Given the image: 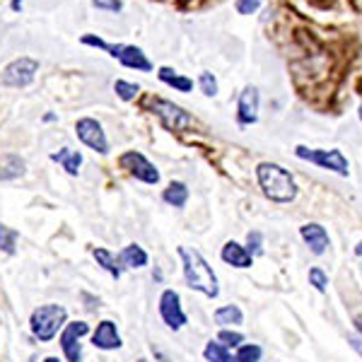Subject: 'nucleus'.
I'll list each match as a JSON object with an SVG mask.
<instances>
[{
    "label": "nucleus",
    "instance_id": "10",
    "mask_svg": "<svg viewBox=\"0 0 362 362\" xmlns=\"http://www.w3.org/2000/svg\"><path fill=\"white\" fill-rule=\"evenodd\" d=\"M109 54L116 61H121L126 68H133V70H143V73H150L153 70V63L150 58L145 56V51L140 46H133V44H109Z\"/></svg>",
    "mask_w": 362,
    "mask_h": 362
},
{
    "label": "nucleus",
    "instance_id": "37",
    "mask_svg": "<svg viewBox=\"0 0 362 362\" xmlns=\"http://www.w3.org/2000/svg\"><path fill=\"white\" fill-rule=\"evenodd\" d=\"M355 254H358V256H362V242L358 244V249H355Z\"/></svg>",
    "mask_w": 362,
    "mask_h": 362
},
{
    "label": "nucleus",
    "instance_id": "9",
    "mask_svg": "<svg viewBox=\"0 0 362 362\" xmlns=\"http://www.w3.org/2000/svg\"><path fill=\"white\" fill-rule=\"evenodd\" d=\"M75 133H78V138L83 140L87 148L95 150V153H99V155L109 153L107 133H104V128H102V124H99L97 119H90V116L80 119L78 124H75Z\"/></svg>",
    "mask_w": 362,
    "mask_h": 362
},
{
    "label": "nucleus",
    "instance_id": "5",
    "mask_svg": "<svg viewBox=\"0 0 362 362\" xmlns=\"http://www.w3.org/2000/svg\"><path fill=\"white\" fill-rule=\"evenodd\" d=\"M295 155L300 157V160L319 165L321 169H329V172L341 174V177H348V172H350V165L341 150H312V148H305V145H297Z\"/></svg>",
    "mask_w": 362,
    "mask_h": 362
},
{
    "label": "nucleus",
    "instance_id": "27",
    "mask_svg": "<svg viewBox=\"0 0 362 362\" xmlns=\"http://www.w3.org/2000/svg\"><path fill=\"white\" fill-rule=\"evenodd\" d=\"M198 87L206 97H215L218 95V80H215L213 73H201L198 75Z\"/></svg>",
    "mask_w": 362,
    "mask_h": 362
},
{
    "label": "nucleus",
    "instance_id": "17",
    "mask_svg": "<svg viewBox=\"0 0 362 362\" xmlns=\"http://www.w3.org/2000/svg\"><path fill=\"white\" fill-rule=\"evenodd\" d=\"M51 160L58 162V165L66 169L70 177H78V174H80V167H83V153H80V150L63 148V150H58V153L51 155Z\"/></svg>",
    "mask_w": 362,
    "mask_h": 362
},
{
    "label": "nucleus",
    "instance_id": "40",
    "mask_svg": "<svg viewBox=\"0 0 362 362\" xmlns=\"http://www.w3.org/2000/svg\"><path fill=\"white\" fill-rule=\"evenodd\" d=\"M138 362H148V360H145V358H140V360H138Z\"/></svg>",
    "mask_w": 362,
    "mask_h": 362
},
{
    "label": "nucleus",
    "instance_id": "24",
    "mask_svg": "<svg viewBox=\"0 0 362 362\" xmlns=\"http://www.w3.org/2000/svg\"><path fill=\"white\" fill-rule=\"evenodd\" d=\"M17 230L0 223V251L5 254H15V244H17Z\"/></svg>",
    "mask_w": 362,
    "mask_h": 362
},
{
    "label": "nucleus",
    "instance_id": "25",
    "mask_svg": "<svg viewBox=\"0 0 362 362\" xmlns=\"http://www.w3.org/2000/svg\"><path fill=\"white\" fill-rule=\"evenodd\" d=\"M114 92L124 99V102H131V99H136V95L140 92V85L138 83H128V80H116Z\"/></svg>",
    "mask_w": 362,
    "mask_h": 362
},
{
    "label": "nucleus",
    "instance_id": "31",
    "mask_svg": "<svg viewBox=\"0 0 362 362\" xmlns=\"http://www.w3.org/2000/svg\"><path fill=\"white\" fill-rule=\"evenodd\" d=\"M264 0H237V13L239 15H254L261 8Z\"/></svg>",
    "mask_w": 362,
    "mask_h": 362
},
{
    "label": "nucleus",
    "instance_id": "14",
    "mask_svg": "<svg viewBox=\"0 0 362 362\" xmlns=\"http://www.w3.org/2000/svg\"><path fill=\"white\" fill-rule=\"evenodd\" d=\"M300 235L302 239L309 244V249H312V254H326V249H329V232L324 230L319 223H309V225H302L300 227Z\"/></svg>",
    "mask_w": 362,
    "mask_h": 362
},
{
    "label": "nucleus",
    "instance_id": "33",
    "mask_svg": "<svg viewBox=\"0 0 362 362\" xmlns=\"http://www.w3.org/2000/svg\"><path fill=\"white\" fill-rule=\"evenodd\" d=\"M247 242H249V254H251V249L261 251V235H259V232H249Z\"/></svg>",
    "mask_w": 362,
    "mask_h": 362
},
{
    "label": "nucleus",
    "instance_id": "6",
    "mask_svg": "<svg viewBox=\"0 0 362 362\" xmlns=\"http://www.w3.org/2000/svg\"><path fill=\"white\" fill-rule=\"evenodd\" d=\"M39 73V61L29 56H22V58H15L13 63H8L0 75V83L5 87H27L34 83Z\"/></svg>",
    "mask_w": 362,
    "mask_h": 362
},
{
    "label": "nucleus",
    "instance_id": "36",
    "mask_svg": "<svg viewBox=\"0 0 362 362\" xmlns=\"http://www.w3.org/2000/svg\"><path fill=\"white\" fill-rule=\"evenodd\" d=\"M355 326H358V331H360V334H362V317H358V319H355Z\"/></svg>",
    "mask_w": 362,
    "mask_h": 362
},
{
    "label": "nucleus",
    "instance_id": "19",
    "mask_svg": "<svg viewBox=\"0 0 362 362\" xmlns=\"http://www.w3.org/2000/svg\"><path fill=\"white\" fill-rule=\"evenodd\" d=\"M25 174V160L17 155H5L0 160V181H13Z\"/></svg>",
    "mask_w": 362,
    "mask_h": 362
},
{
    "label": "nucleus",
    "instance_id": "23",
    "mask_svg": "<svg viewBox=\"0 0 362 362\" xmlns=\"http://www.w3.org/2000/svg\"><path fill=\"white\" fill-rule=\"evenodd\" d=\"M203 358H206L208 362H227L232 358V353L220 341H210L206 346V350H203Z\"/></svg>",
    "mask_w": 362,
    "mask_h": 362
},
{
    "label": "nucleus",
    "instance_id": "4",
    "mask_svg": "<svg viewBox=\"0 0 362 362\" xmlns=\"http://www.w3.org/2000/svg\"><path fill=\"white\" fill-rule=\"evenodd\" d=\"M150 109L153 114L160 119V124L167 128V131H186V128L194 126V116L179 107V104L169 102V99L162 97H153L150 99Z\"/></svg>",
    "mask_w": 362,
    "mask_h": 362
},
{
    "label": "nucleus",
    "instance_id": "16",
    "mask_svg": "<svg viewBox=\"0 0 362 362\" xmlns=\"http://www.w3.org/2000/svg\"><path fill=\"white\" fill-rule=\"evenodd\" d=\"M116 259H119L121 268H143L148 266V251L140 244H128V247L121 249V254Z\"/></svg>",
    "mask_w": 362,
    "mask_h": 362
},
{
    "label": "nucleus",
    "instance_id": "15",
    "mask_svg": "<svg viewBox=\"0 0 362 362\" xmlns=\"http://www.w3.org/2000/svg\"><path fill=\"white\" fill-rule=\"evenodd\" d=\"M220 256H223L225 264H230L235 268H249L251 261H254L249 254V249L242 247V244H237V242H227L223 247V251H220Z\"/></svg>",
    "mask_w": 362,
    "mask_h": 362
},
{
    "label": "nucleus",
    "instance_id": "35",
    "mask_svg": "<svg viewBox=\"0 0 362 362\" xmlns=\"http://www.w3.org/2000/svg\"><path fill=\"white\" fill-rule=\"evenodd\" d=\"M153 353H155V358H157V360H160V362H169V360L165 358V355H162V353H160V350H155V348H153Z\"/></svg>",
    "mask_w": 362,
    "mask_h": 362
},
{
    "label": "nucleus",
    "instance_id": "22",
    "mask_svg": "<svg viewBox=\"0 0 362 362\" xmlns=\"http://www.w3.org/2000/svg\"><path fill=\"white\" fill-rule=\"evenodd\" d=\"M215 321H218L220 326H239L244 321V314L237 305H225L215 312Z\"/></svg>",
    "mask_w": 362,
    "mask_h": 362
},
{
    "label": "nucleus",
    "instance_id": "1",
    "mask_svg": "<svg viewBox=\"0 0 362 362\" xmlns=\"http://www.w3.org/2000/svg\"><path fill=\"white\" fill-rule=\"evenodd\" d=\"M179 259H181V268H184L186 285L191 290H196V293L215 300L220 295V285H218V276H215V271L210 268L208 261L198 251H189L186 247H179Z\"/></svg>",
    "mask_w": 362,
    "mask_h": 362
},
{
    "label": "nucleus",
    "instance_id": "18",
    "mask_svg": "<svg viewBox=\"0 0 362 362\" xmlns=\"http://www.w3.org/2000/svg\"><path fill=\"white\" fill-rule=\"evenodd\" d=\"M157 78H160L165 85L174 87L177 92H191V90H194V80L184 78V75H179L177 70H172V68H167V66L157 70Z\"/></svg>",
    "mask_w": 362,
    "mask_h": 362
},
{
    "label": "nucleus",
    "instance_id": "39",
    "mask_svg": "<svg viewBox=\"0 0 362 362\" xmlns=\"http://www.w3.org/2000/svg\"><path fill=\"white\" fill-rule=\"evenodd\" d=\"M360 121H362V104H360Z\"/></svg>",
    "mask_w": 362,
    "mask_h": 362
},
{
    "label": "nucleus",
    "instance_id": "13",
    "mask_svg": "<svg viewBox=\"0 0 362 362\" xmlns=\"http://www.w3.org/2000/svg\"><path fill=\"white\" fill-rule=\"evenodd\" d=\"M92 346L99 350H119L121 348V336L116 331V324L109 319L99 321L95 334H92Z\"/></svg>",
    "mask_w": 362,
    "mask_h": 362
},
{
    "label": "nucleus",
    "instance_id": "12",
    "mask_svg": "<svg viewBox=\"0 0 362 362\" xmlns=\"http://www.w3.org/2000/svg\"><path fill=\"white\" fill-rule=\"evenodd\" d=\"M237 119L242 126H251L259 121V90L254 85H247L237 102Z\"/></svg>",
    "mask_w": 362,
    "mask_h": 362
},
{
    "label": "nucleus",
    "instance_id": "2",
    "mask_svg": "<svg viewBox=\"0 0 362 362\" xmlns=\"http://www.w3.org/2000/svg\"><path fill=\"white\" fill-rule=\"evenodd\" d=\"M256 177L264 196L273 203H293L297 198V184L293 174L276 162H261L256 167Z\"/></svg>",
    "mask_w": 362,
    "mask_h": 362
},
{
    "label": "nucleus",
    "instance_id": "20",
    "mask_svg": "<svg viewBox=\"0 0 362 362\" xmlns=\"http://www.w3.org/2000/svg\"><path fill=\"white\" fill-rule=\"evenodd\" d=\"M92 254H95L97 264H99V266H102V268H104V271H107V273H109V276H112V278H116V280H119V278H121V273H124V268H121V264H119V259H116V256L112 254V251H109V249H102V247H99V249H95V251H92Z\"/></svg>",
    "mask_w": 362,
    "mask_h": 362
},
{
    "label": "nucleus",
    "instance_id": "21",
    "mask_svg": "<svg viewBox=\"0 0 362 362\" xmlns=\"http://www.w3.org/2000/svg\"><path fill=\"white\" fill-rule=\"evenodd\" d=\"M162 198H165V203H169V206L184 208L186 201H189V189H186V184H181V181H172L165 189Z\"/></svg>",
    "mask_w": 362,
    "mask_h": 362
},
{
    "label": "nucleus",
    "instance_id": "7",
    "mask_svg": "<svg viewBox=\"0 0 362 362\" xmlns=\"http://www.w3.org/2000/svg\"><path fill=\"white\" fill-rule=\"evenodd\" d=\"M119 165L138 181H145V184H160V172H157V167L143 153L128 150V153L119 157Z\"/></svg>",
    "mask_w": 362,
    "mask_h": 362
},
{
    "label": "nucleus",
    "instance_id": "8",
    "mask_svg": "<svg viewBox=\"0 0 362 362\" xmlns=\"http://www.w3.org/2000/svg\"><path fill=\"white\" fill-rule=\"evenodd\" d=\"M87 334H90V324H85V321H70V324L63 326L58 343H61V350H63V355H66L68 362L83 360V346H80V338L87 336Z\"/></svg>",
    "mask_w": 362,
    "mask_h": 362
},
{
    "label": "nucleus",
    "instance_id": "28",
    "mask_svg": "<svg viewBox=\"0 0 362 362\" xmlns=\"http://www.w3.org/2000/svg\"><path fill=\"white\" fill-rule=\"evenodd\" d=\"M218 341L223 343L225 348H239L244 343V336L242 334H237V331H227L223 329L220 331V336H218Z\"/></svg>",
    "mask_w": 362,
    "mask_h": 362
},
{
    "label": "nucleus",
    "instance_id": "38",
    "mask_svg": "<svg viewBox=\"0 0 362 362\" xmlns=\"http://www.w3.org/2000/svg\"><path fill=\"white\" fill-rule=\"evenodd\" d=\"M44 362H61V360H58V358H46Z\"/></svg>",
    "mask_w": 362,
    "mask_h": 362
},
{
    "label": "nucleus",
    "instance_id": "11",
    "mask_svg": "<svg viewBox=\"0 0 362 362\" xmlns=\"http://www.w3.org/2000/svg\"><path fill=\"white\" fill-rule=\"evenodd\" d=\"M160 317L172 331H179L186 326V314L181 309V297L174 290H165L160 297Z\"/></svg>",
    "mask_w": 362,
    "mask_h": 362
},
{
    "label": "nucleus",
    "instance_id": "3",
    "mask_svg": "<svg viewBox=\"0 0 362 362\" xmlns=\"http://www.w3.org/2000/svg\"><path fill=\"white\" fill-rule=\"evenodd\" d=\"M68 324V312L61 305H42L32 312L29 319V329H32L34 338H39L42 343L54 341L58 331Z\"/></svg>",
    "mask_w": 362,
    "mask_h": 362
},
{
    "label": "nucleus",
    "instance_id": "26",
    "mask_svg": "<svg viewBox=\"0 0 362 362\" xmlns=\"http://www.w3.org/2000/svg\"><path fill=\"white\" fill-rule=\"evenodd\" d=\"M235 360L237 362H259L261 360V348L249 343V346H239L237 353H235Z\"/></svg>",
    "mask_w": 362,
    "mask_h": 362
},
{
    "label": "nucleus",
    "instance_id": "34",
    "mask_svg": "<svg viewBox=\"0 0 362 362\" xmlns=\"http://www.w3.org/2000/svg\"><path fill=\"white\" fill-rule=\"evenodd\" d=\"M22 3H25V0H10V8H13L15 13H20V10H22Z\"/></svg>",
    "mask_w": 362,
    "mask_h": 362
},
{
    "label": "nucleus",
    "instance_id": "29",
    "mask_svg": "<svg viewBox=\"0 0 362 362\" xmlns=\"http://www.w3.org/2000/svg\"><path fill=\"white\" fill-rule=\"evenodd\" d=\"M309 283H312L319 293H326V288H329V278H326V273L321 271V268H312V271H309Z\"/></svg>",
    "mask_w": 362,
    "mask_h": 362
},
{
    "label": "nucleus",
    "instance_id": "32",
    "mask_svg": "<svg viewBox=\"0 0 362 362\" xmlns=\"http://www.w3.org/2000/svg\"><path fill=\"white\" fill-rule=\"evenodd\" d=\"M85 46H95V49H102V51H109V44L104 42V39H99V37H95V34H85L83 39H80Z\"/></svg>",
    "mask_w": 362,
    "mask_h": 362
},
{
    "label": "nucleus",
    "instance_id": "30",
    "mask_svg": "<svg viewBox=\"0 0 362 362\" xmlns=\"http://www.w3.org/2000/svg\"><path fill=\"white\" fill-rule=\"evenodd\" d=\"M97 10H107V13H121L124 10V3L121 0H90Z\"/></svg>",
    "mask_w": 362,
    "mask_h": 362
}]
</instances>
